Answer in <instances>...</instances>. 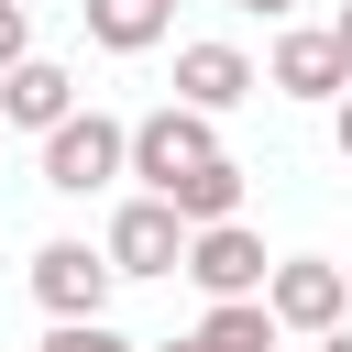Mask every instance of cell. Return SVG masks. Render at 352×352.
Wrapping results in <instances>:
<instances>
[{
  "label": "cell",
  "instance_id": "52a82bcc",
  "mask_svg": "<svg viewBox=\"0 0 352 352\" xmlns=\"http://www.w3.org/2000/svg\"><path fill=\"white\" fill-rule=\"evenodd\" d=\"M264 77H275L286 99H341V88H352V55H341L330 22H319V33L297 22V33H275V66H264Z\"/></svg>",
  "mask_w": 352,
  "mask_h": 352
},
{
  "label": "cell",
  "instance_id": "5b68a950",
  "mask_svg": "<svg viewBox=\"0 0 352 352\" xmlns=\"http://www.w3.org/2000/svg\"><path fill=\"white\" fill-rule=\"evenodd\" d=\"M110 286H121L110 242H44L33 253V308L44 319H110Z\"/></svg>",
  "mask_w": 352,
  "mask_h": 352
},
{
  "label": "cell",
  "instance_id": "9c48e42d",
  "mask_svg": "<svg viewBox=\"0 0 352 352\" xmlns=\"http://www.w3.org/2000/svg\"><path fill=\"white\" fill-rule=\"evenodd\" d=\"M0 121H11V132H55V121H77V77H66L55 55H22V66L0 77Z\"/></svg>",
  "mask_w": 352,
  "mask_h": 352
},
{
  "label": "cell",
  "instance_id": "4fadbf2b",
  "mask_svg": "<svg viewBox=\"0 0 352 352\" xmlns=\"http://www.w3.org/2000/svg\"><path fill=\"white\" fill-rule=\"evenodd\" d=\"M44 352H143V341H121L110 319H55V330H44Z\"/></svg>",
  "mask_w": 352,
  "mask_h": 352
},
{
  "label": "cell",
  "instance_id": "277c9868",
  "mask_svg": "<svg viewBox=\"0 0 352 352\" xmlns=\"http://www.w3.org/2000/svg\"><path fill=\"white\" fill-rule=\"evenodd\" d=\"M187 286H198V297H264V286H275L264 231H253V220H198V231H187Z\"/></svg>",
  "mask_w": 352,
  "mask_h": 352
},
{
  "label": "cell",
  "instance_id": "ba28073f",
  "mask_svg": "<svg viewBox=\"0 0 352 352\" xmlns=\"http://www.w3.org/2000/svg\"><path fill=\"white\" fill-rule=\"evenodd\" d=\"M253 88H264V77H253L242 44H220V33H209V44H176V99H198V110H242Z\"/></svg>",
  "mask_w": 352,
  "mask_h": 352
},
{
  "label": "cell",
  "instance_id": "30bf717a",
  "mask_svg": "<svg viewBox=\"0 0 352 352\" xmlns=\"http://www.w3.org/2000/svg\"><path fill=\"white\" fill-rule=\"evenodd\" d=\"M77 22H88V44H110V55H154L165 22H176V0H77Z\"/></svg>",
  "mask_w": 352,
  "mask_h": 352
},
{
  "label": "cell",
  "instance_id": "3957f363",
  "mask_svg": "<svg viewBox=\"0 0 352 352\" xmlns=\"http://www.w3.org/2000/svg\"><path fill=\"white\" fill-rule=\"evenodd\" d=\"M187 231H198V220H187L176 198H154V187H143V198H121V209H110V231H99V242H110V264H121V275H187Z\"/></svg>",
  "mask_w": 352,
  "mask_h": 352
},
{
  "label": "cell",
  "instance_id": "8fae6325",
  "mask_svg": "<svg viewBox=\"0 0 352 352\" xmlns=\"http://www.w3.org/2000/svg\"><path fill=\"white\" fill-rule=\"evenodd\" d=\"M275 330H286V319H275L264 297H209V319L187 330V352H275Z\"/></svg>",
  "mask_w": 352,
  "mask_h": 352
},
{
  "label": "cell",
  "instance_id": "7a4b0ae2",
  "mask_svg": "<svg viewBox=\"0 0 352 352\" xmlns=\"http://www.w3.org/2000/svg\"><path fill=\"white\" fill-rule=\"evenodd\" d=\"M198 165H220V110H198V99H165V110H143L132 121V176L165 198L176 176H198Z\"/></svg>",
  "mask_w": 352,
  "mask_h": 352
},
{
  "label": "cell",
  "instance_id": "8992f818",
  "mask_svg": "<svg viewBox=\"0 0 352 352\" xmlns=\"http://www.w3.org/2000/svg\"><path fill=\"white\" fill-rule=\"evenodd\" d=\"M264 308H275L286 330H308V341H319V330H341V319H352V275H341V264H319V253H286V264H275V286H264Z\"/></svg>",
  "mask_w": 352,
  "mask_h": 352
},
{
  "label": "cell",
  "instance_id": "d6986e66",
  "mask_svg": "<svg viewBox=\"0 0 352 352\" xmlns=\"http://www.w3.org/2000/svg\"><path fill=\"white\" fill-rule=\"evenodd\" d=\"M154 352H187V341H154Z\"/></svg>",
  "mask_w": 352,
  "mask_h": 352
},
{
  "label": "cell",
  "instance_id": "7c38bea8",
  "mask_svg": "<svg viewBox=\"0 0 352 352\" xmlns=\"http://www.w3.org/2000/svg\"><path fill=\"white\" fill-rule=\"evenodd\" d=\"M165 198H176V209H187V220H242V165H231V154H220V165H198V176H176V187H165Z\"/></svg>",
  "mask_w": 352,
  "mask_h": 352
},
{
  "label": "cell",
  "instance_id": "5bb4252c",
  "mask_svg": "<svg viewBox=\"0 0 352 352\" xmlns=\"http://www.w3.org/2000/svg\"><path fill=\"white\" fill-rule=\"evenodd\" d=\"M33 55V0H0V77Z\"/></svg>",
  "mask_w": 352,
  "mask_h": 352
},
{
  "label": "cell",
  "instance_id": "e0dca14e",
  "mask_svg": "<svg viewBox=\"0 0 352 352\" xmlns=\"http://www.w3.org/2000/svg\"><path fill=\"white\" fill-rule=\"evenodd\" d=\"M319 352H352V319H341V330H319Z\"/></svg>",
  "mask_w": 352,
  "mask_h": 352
},
{
  "label": "cell",
  "instance_id": "6da1fadb",
  "mask_svg": "<svg viewBox=\"0 0 352 352\" xmlns=\"http://www.w3.org/2000/svg\"><path fill=\"white\" fill-rule=\"evenodd\" d=\"M121 176H132V121L77 110V121L44 132V187H55V198H99V187H121Z\"/></svg>",
  "mask_w": 352,
  "mask_h": 352
},
{
  "label": "cell",
  "instance_id": "2e32d148",
  "mask_svg": "<svg viewBox=\"0 0 352 352\" xmlns=\"http://www.w3.org/2000/svg\"><path fill=\"white\" fill-rule=\"evenodd\" d=\"M330 33H341V55H352V0H341V11H330Z\"/></svg>",
  "mask_w": 352,
  "mask_h": 352
},
{
  "label": "cell",
  "instance_id": "9a60e30c",
  "mask_svg": "<svg viewBox=\"0 0 352 352\" xmlns=\"http://www.w3.org/2000/svg\"><path fill=\"white\" fill-rule=\"evenodd\" d=\"M330 143H341V165H352V88L330 99Z\"/></svg>",
  "mask_w": 352,
  "mask_h": 352
},
{
  "label": "cell",
  "instance_id": "ac0fdd59",
  "mask_svg": "<svg viewBox=\"0 0 352 352\" xmlns=\"http://www.w3.org/2000/svg\"><path fill=\"white\" fill-rule=\"evenodd\" d=\"M242 11H264V22H286V11H297V0H242Z\"/></svg>",
  "mask_w": 352,
  "mask_h": 352
}]
</instances>
